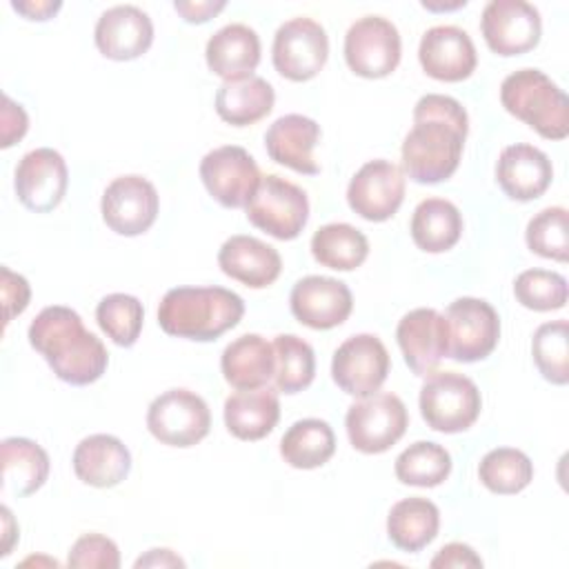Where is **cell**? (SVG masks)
I'll list each match as a JSON object with an SVG mask.
<instances>
[{
    "label": "cell",
    "instance_id": "obj_17",
    "mask_svg": "<svg viewBox=\"0 0 569 569\" xmlns=\"http://www.w3.org/2000/svg\"><path fill=\"white\" fill-rule=\"evenodd\" d=\"M69 187V169L60 151L38 147L27 151L16 164L13 189L22 207L36 213L53 211Z\"/></svg>",
    "mask_w": 569,
    "mask_h": 569
},
{
    "label": "cell",
    "instance_id": "obj_32",
    "mask_svg": "<svg viewBox=\"0 0 569 569\" xmlns=\"http://www.w3.org/2000/svg\"><path fill=\"white\" fill-rule=\"evenodd\" d=\"M440 529L438 507L420 496L398 500L387 516V536L393 547L407 553L425 549Z\"/></svg>",
    "mask_w": 569,
    "mask_h": 569
},
{
    "label": "cell",
    "instance_id": "obj_33",
    "mask_svg": "<svg viewBox=\"0 0 569 569\" xmlns=\"http://www.w3.org/2000/svg\"><path fill=\"white\" fill-rule=\"evenodd\" d=\"M336 453V436L327 420H296L280 438V456L293 469H318Z\"/></svg>",
    "mask_w": 569,
    "mask_h": 569
},
{
    "label": "cell",
    "instance_id": "obj_18",
    "mask_svg": "<svg viewBox=\"0 0 569 569\" xmlns=\"http://www.w3.org/2000/svg\"><path fill=\"white\" fill-rule=\"evenodd\" d=\"M289 307L298 322L309 329L325 331L342 325L349 318L353 296L351 289L338 278L305 276L293 284Z\"/></svg>",
    "mask_w": 569,
    "mask_h": 569
},
{
    "label": "cell",
    "instance_id": "obj_50",
    "mask_svg": "<svg viewBox=\"0 0 569 569\" xmlns=\"http://www.w3.org/2000/svg\"><path fill=\"white\" fill-rule=\"evenodd\" d=\"M465 4H467V0H456L451 4H447V2H427V0L422 2V7L429 9V11H453V9H460Z\"/></svg>",
    "mask_w": 569,
    "mask_h": 569
},
{
    "label": "cell",
    "instance_id": "obj_34",
    "mask_svg": "<svg viewBox=\"0 0 569 569\" xmlns=\"http://www.w3.org/2000/svg\"><path fill=\"white\" fill-rule=\"evenodd\" d=\"M309 247L316 262L336 271H353L369 256L367 236L349 222L322 224L313 231Z\"/></svg>",
    "mask_w": 569,
    "mask_h": 569
},
{
    "label": "cell",
    "instance_id": "obj_42",
    "mask_svg": "<svg viewBox=\"0 0 569 569\" xmlns=\"http://www.w3.org/2000/svg\"><path fill=\"white\" fill-rule=\"evenodd\" d=\"M67 565L73 569H118L120 549L102 533H84L71 545Z\"/></svg>",
    "mask_w": 569,
    "mask_h": 569
},
{
    "label": "cell",
    "instance_id": "obj_15",
    "mask_svg": "<svg viewBox=\"0 0 569 569\" xmlns=\"http://www.w3.org/2000/svg\"><path fill=\"white\" fill-rule=\"evenodd\" d=\"M407 178L402 167L391 160L376 158L365 162L347 187V202L353 213L369 222H385L400 209L405 200Z\"/></svg>",
    "mask_w": 569,
    "mask_h": 569
},
{
    "label": "cell",
    "instance_id": "obj_16",
    "mask_svg": "<svg viewBox=\"0 0 569 569\" xmlns=\"http://www.w3.org/2000/svg\"><path fill=\"white\" fill-rule=\"evenodd\" d=\"M480 31L493 53L520 56L540 42V11L525 0H491L482 9Z\"/></svg>",
    "mask_w": 569,
    "mask_h": 569
},
{
    "label": "cell",
    "instance_id": "obj_36",
    "mask_svg": "<svg viewBox=\"0 0 569 569\" xmlns=\"http://www.w3.org/2000/svg\"><path fill=\"white\" fill-rule=\"evenodd\" d=\"M478 478L491 493L513 496L527 489L533 480V462L520 449L496 447L482 456Z\"/></svg>",
    "mask_w": 569,
    "mask_h": 569
},
{
    "label": "cell",
    "instance_id": "obj_23",
    "mask_svg": "<svg viewBox=\"0 0 569 569\" xmlns=\"http://www.w3.org/2000/svg\"><path fill=\"white\" fill-rule=\"evenodd\" d=\"M320 142V124L302 113H287L273 120L264 133L269 158L305 176L320 173L313 149Z\"/></svg>",
    "mask_w": 569,
    "mask_h": 569
},
{
    "label": "cell",
    "instance_id": "obj_25",
    "mask_svg": "<svg viewBox=\"0 0 569 569\" xmlns=\"http://www.w3.org/2000/svg\"><path fill=\"white\" fill-rule=\"evenodd\" d=\"M78 480L96 489L120 485L131 471L129 447L111 433H91L82 438L71 458Z\"/></svg>",
    "mask_w": 569,
    "mask_h": 569
},
{
    "label": "cell",
    "instance_id": "obj_1",
    "mask_svg": "<svg viewBox=\"0 0 569 569\" xmlns=\"http://www.w3.org/2000/svg\"><path fill=\"white\" fill-rule=\"evenodd\" d=\"M469 116L465 107L442 93H427L413 107V127L402 140V171L418 184L451 178L460 164Z\"/></svg>",
    "mask_w": 569,
    "mask_h": 569
},
{
    "label": "cell",
    "instance_id": "obj_49",
    "mask_svg": "<svg viewBox=\"0 0 569 569\" xmlns=\"http://www.w3.org/2000/svg\"><path fill=\"white\" fill-rule=\"evenodd\" d=\"M0 513H2V531H4V540H2V551H0V556L4 558V556L11 553V547H13V542L18 540V525L13 522V516H11V511H9L7 505L0 507Z\"/></svg>",
    "mask_w": 569,
    "mask_h": 569
},
{
    "label": "cell",
    "instance_id": "obj_37",
    "mask_svg": "<svg viewBox=\"0 0 569 569\" xmlns=\"http://www.w3.org/2000/svg\"><path fill=\"white\" fill-rule=\"evenodd\" d=\"M276 351V389L282 393H298L316 378V353L307 340L296 333H280L273 340Z\"/></svg>",
    "mask_w": 569,
    "mask_h": 569
},
{
    "label": "cell",
    "instance_id": "obj_31",
    "mask_svg": "<svg viewBox=\"0 0 569 569\" xmlns=\"http://www.w3.org/2000/svg\"><path fill=\"white\" fill-rule=\"evenodd\" d=\"M462 213L445 198H425L416 204L409 222L411 240L427 253L449 251L462 236Z\"/></svg>",
    "mask_w": 569,
    "mask_h": 569
},
{
    "label": "cell",
    "instance_id": "obj_44",
    "mask_svg": "<svg viewBox=\"0 0 569 569\" xmlns=\"http://www.w3.org/2000/svg\"><path fill=\"white\" fill-rule=\"evenodd\" d=\"M0 122H2V127H0V147L2 149H9L18 140H22L29 129V116H27L24 107L13 102L7 93L2 96Z\"/></svg>",
    "mask_w": 569,
    "mask_h": 569
},
{
    "label": "cell",
    "instance_id": "obj_24",
    "mask_svg": "<svg viewBox=\"0 0 569 569\" xmlns=\"http://www.w3.org/2000/svg\"><path fill=\"white\" fill-rule=\"evenodd\" d=\"M218 267L231 280L251 289L273 284L282 271V258L276 247L256 236H231L218 249Z\"/></svg>",
    "mask_w": 569,
    "mask_h": 569
},
{
    "label": "cell",
    "instance_id": "obj_3",
    "mask_svg": "<svg viewBox=\"0 0 569 569\" xmlns=\"http://www.w3.org/2000/svg\"><path fill=\"white\" fill-rule=\"evenodd\" d=\"M244 316V300L224 287H173L158 305V325L167 336L211 342Z\"/></svg>",
    "mask_w": 569,
    "mask_h": 569
},
{
    "label": "cell",
    "instance_id": "obj_41",
    "mask_svg": "<svg viewBox=\"0 0 569 569\" xmlns=\"http://www.w3.org/2000/svg\"><path fill=\"white\" fill-rule=\"evenodd\" d=\"M527 247L549 260L567 262L569 260V231H567V209L547 207L538 211L525 229Z\"/></svg>",
    "mask_w": 569,
    "mask_h": 569
},
{
    "label": "cell",
    "instance_id": "obj_39",
    "mask_svg": "<svg viewBox=\"0 0 569 569\" xmlns=\"http://www.w3.org/2000/svg\"><path fill=\"white\" fill-rule=\"evenodd\" d=\"M98 327L118 347H133L140 338L144 309L136 296L109 293L96 307Z\"/></svg>",
    "mask_w": 569,
    "mask_h": 569
},
{
    "label": "cell",
    "instance_id": "obj_43",
    "mask_svg": "<svg viewBox=\"0 0 569 569\" xmlns=\"http://www.w3.org/2000/svg\"><path fill=\"white\" fill-rule=\"evenodd\" d=\"M2 284V305H4V325H9L16 316H20L31 300V287L24 276L11 271L9 267L0 269Z\"/></svg>",
    "mask_w": 569,
    "mask_h": 569
},
{
    "label": "cell",
    "instance_id": "obj_13",
    "mask_svg": "<svg viewBox=\"0 0 569 569\" xmlns=\"http://www.w3.org/2000/svg\"><path fill=\"white\" fill-rule=\"evenodd\" d=\"M391 360L385 342L373 333L349 336L331 358V378L340 391L353 398H365L387 380Z\"/></svg>",
    "mask_w": 569,
    "mask_h": 569
},
{
    "label": "cell",
    "instance_id": "obj_5",
    "mask_svg": "<svg viewBox=\"0 0 569 569\" xmlns=\"http://www.w3.org/2000/svg\"><path fill=\"white\" fill-rule=\"evenodd\" d=\"M420 413L440 433L467 431L480 416L482 398L476 382L458 371H431L420 387Z\"/></svg>",
    "mask_w": 569,
    "mask_h": 569
},
{
    "label": "cell",
    "instance_id": "obj_38",
    "mask_svg": "<svg viewBox=\"0 0 569 569\" xmlns=\"http://www.w3.org/2000/svg\"><path fill=\"white\" fill-rule=\"evenodd\" d=\"M531 356L547 382L560 387L569 382V325L565 318L545 322L533 331Z\"/></svg>",
    "mask_w": 569,
    "mask_h": 569
},
{
    "label": "cell",
    "instance_id": "obj_40",
    "mask_svg": "<svg viewBox=\"0 0 569 569\" xmlns=\"http://www.w3.org/2000/svg\"><path fill=\"white\" fill-rule=\"evenodd\" d=\"M513 296L531 311H556L567 305V278L549 269H527L516 276Z\"/></svg>",
    "mask_w": 569,
    "mask_h": 569
},
{
    "label": "cell",
    "instance_id": "obj_8",
    "mask_svg": "<svg viewBox=\"0 0 569 569\" xmlns=\"http://www.w3.org/2000/svg\"><path fill=\"white\" fill-rule=\"evenodd\" d=\"M149 433L167 445L187 449L207 438L211 429V411L202 396L189 389H167L156 396L147 409Z\"/></svg>",
    "mask_w": 569,
    "mask_h": 569
},
{
    "label": "cell",
    "instance_id": "obj_19",
    "mask_svg": "<svg viewBox=\"0 0 569 569\" xmlns=\"http://www.w3.org/2000/svg\"><path fill=\"white\" fill-rule=\"evenodd\" d=\"M418 60L427 76L442 82H460L476 71L478 53L465 29L456 24H436L422 33Z\"/></svg>",
    "mask_w": 569,
    "mask_h": 569
},
{
    "label": "cell",
    "instance_id": "obj_48",
    "mask_svg": "<svg viewBox=\"0 0 569 569\" xmlns=\"http://www.w3.org/2000/svg\"><path fill=\"white\" fill-rule=\"evenodd\" d=\"M136 569L140 567H184V560L173 553L171 549H149L144 556H140L136 562H133Z\"/></svg>",
    "mask_w": 569,
    "mask_h": 569
},
{
    "label": "cell",
    "instance_id": "obj_4",
    "mask_svg": "<svg viewBox=\"0 0 569 569\" xmlns=\"http://www.w3.org/2000/svg\"><path fill=\"white\" fill-rule=\"evenodd\" d=\"M500 102L507 113L547 140H565L569 136L567 96L540 69L525 67L509 73L500 84Z\"/></svg>",
    "mask_w": 569,
    "mask_h": 569
},
{
    "label": "cell",
    "instance_id": "obj_27",
    "mask_svg": "<svg viewBox=\"0 0 569 569\" xmlns=\"http://www.w3.org/2000/svg\"><path fill=\"white\" fill-rule=\"evenodd\" d=\"M224 427L238 440H262L280 420L278 389H238L224 400Z\"/></svg>",
    "mask_w": 569,
    "mask_h": 569
},
{
    "label": "cell",
    "instance_id": "obj_29",
    "mask_svg": "<svg viewBox=\"0 0 569 569\" xmlns=\"http://www.w3.org/2000/svg\"><path fill=\"white\" fill-rule=\"evenodd\" d=\"M276 102L273 87L251 73L238 80H224L216 91V113L231 127H249L271 113Z\"/></svg>",
    "mask_w": 569,
    "mask_h": 569
},
{
    "label": "cell",
    "instance_id": "obj_14",
    "mask_svg": "<svg viewBox=\"0 0 569 569\" xmlns=\"http://www.w3.org/2000/svg\"><path fill=\"white\" fill-rule=\"evenodd\" d=\"M158 209L160 198L156 187L138 173L113 178L100 200L104 224L127 238L149 231L158 218Z\"/></svg>",
    "mask_w": 569,
    "mask_h": 569
},
{
    "label": "cell",
    "instance_id": "obj_6",
    "mask_svg": "<svg viewBox=\"0 0 569 569\" xmlns=\"http://www.w3.org/2000/svg\"><path fill=\"white\" fill-rule=\"evenodd\" d=\"M247 220L276 240H293L309 220V198L302 187L276 173L260 178V184L244 207Z\"/></svg>",
    "mask_w": 569,
    "mask_h": 569
},
{
    "label": "cell",
    "instance_id": "obj_47",
    "mask_svg": "<svg viewBox=\"0 0 569 569\" xmlns=\"http://www.w3.org/2000/svg\"><path fill=\"white\" fill-rule=\"evenodd\" d=\"M11 9L24 16L27 20L42 22L53 18L62 9V2L60 0H24V2H11Z\"/></svg>",
    "mask_w": 569,
    "mask_h": 569
},
{
    "label": "cell",
    "instance_id": "obj_12",
    "mask_svg": "<svg viewBox=\"0 0 569 569\" xmlns=\"http://www.w3.org/2000/svg\"><path fill=\"white\" fill-rule=\"evenodd\" d=\"M198 173L209 196L227 209L247 207L262 178L253 156L238 144H222L207 151Z\"/></svg>",
    "mask_w": 569,
    "mask_h": 569
},
{
    "label": "cell",
    "instance_id": "obj_11",
    "mask_svg": "<svg viewBox=\"0 0 569 569\" xmlns=\"http://www.w3.org/2000/svg\"><path fill=\"white\" fill-rule=\"evenodd\" d=\"M347 67L369 80L396 71L402 56V40L396 24L382 16H362L345 33Z\"/></svg>",
    "mask_w": 569,
    "mask_h": 569
},
{
    "label": "cell",
    "instance_id": "obj_20",
    "mask_svg": "<svg viewBox=\"0 0 569 569\" xmlns=\"http://www.w3.org/2000/svg\"><path fill=\"white\" fill-rule=\"evenodd\" d=\"M93 42L109 60H136L147 53L153 42V22L149 13L136 4H116L100 13Z\"/></svg>",
    "mask_w": 569,
    "mask_h": 569
},
{
    "label": "cell",
    "instance_id": "obj_26",
    "mask_svg": "<svg viewBox=\"0 0 569 569\" xmlns=\"http://www.w3.org/2000/svg\"><path fill=\"white\" fill-rule=\"evenodd\" d=\"M204 60L222 82L251 76L260 62V38L249 24L229 22L207 40Z\"/></svg>",
    "mask_w": 569,
    "mask_h": 569
},
{
    "label": "cell",
    "instance_id": "obj_22",
    "mask_svg": "<svg viewBox=\"0 0 569 569\" xmlns=\"http://www.w3.org/2000/svg\"><path fill=\"white\" fill-rule=\"evenodd\" d=\"M553 180V167L545 151L533 144L516 142L500 151L496 182L507 198L529 202L540 198Z\"/></svg>",
    "mask_w": 569,
    "mask_h": 569
},
{
    "label": "cell",
    "instance_id": "obj_2",
    "mask_svg": "<svg viewBox=\"0 0 569 569\" xmlns=\"http://www.w3.org/2000/svg\"><path fill=\"white\" fill-rule=\"evenodd\" d=\"M29 345L67 385L84 387L102 378L109 353L102 340L84 329L78 311L64 305L44 307L29 325Z\"/></svg>",
    "mask_w": 569,
    "mask_h": 569
},
{
    "label": "cell",
    "instance_id": "obj_7",
    "mask_svg": "<svg viewBox=\"0 0 569 569\" xmlns=\"http://www.w3.org/2000/svg\"><path fill=\"white\" fill-rule=\"evenodd\" d=\"M349 442L360 453H385L409 427L405 402L396 393L376 391L358 398L345 416Z\"/></svg>",
    "mask_w": 569,
    "mask_h": 569
},
{
    "label": "cell",
    "instance_id": "obj_46",
    "mask_svg": "<svg viewBox=\"0 0 569 569\" xmlns=\"http://www.w3.org/2000/svg\"><path fill=\"white\" fill-rule=\"evenodd\" d=\"M227 7L224 0H176L173 9L189 24H204Z\"/></svg>",
    "mask_w": 569,
    "mask_h": 569
},
{
    "label": "cell",
    "instance_id": "obj_35",
    "mask_svg": "<svg viewBox=\"0 0 569 569\" xmlns=\"http://www.w3.org/2000/svg\"><path fill=\"white\" fill-rule=\"evenodd\" d=\"M449 451L431 440H418L400 451L393 465V473L402 485L411 487H438L451 473Z\"/></svg>",
    "mask_w": 569,
    "mask_h": 569
},
{
    "label": "cell",
    "instance_id": "obj_9",
    "mask_svg": "<svg viewBox=\"0 0 569 569\" xmlns=\"http://www.w3.org/2000/svg\"><path fill=\"white\" fill-rule=\"evenodd\" d=\"M447 358L458 362L485 360L500 340V316L482 298H456L445 309Z\"/></svg>",
    "mask_w": 569,
    "mask_h": 569
},
{
    "label": "cell",
    "instance_id": "obj_30",
    "mask_svg": "<svg viewBox=\"0 0 569 569\" xmlns=\"http://www.w3.org/2000/svg\"><path fill=\"white\" fill-rule=\"evenodd\" d=\"M2 491L18 498L36 493L49 478V453L33 440L11 436L0 442Z\"/></svg>",
    "mask_w": 569,
    "mask_h": 569
},
{
    "label": "cell",
    "instance_id": "obj_45",
    "mask_svg": "<svg viewBox=\"0 0 569 569\" xmlns=\"http://www.w3.org/2000/svg\"><path fill=\"white\" fill-rule=\"evenodd\" d=\"M433 569H462V567H482V558L465 542H449L438 549L429 562Z\"/></svg>",
    "mask_w": 569,
    "mask_h": 569
},
{
    "label": "cell",
    "instance_id": "obj_21",
    "mask_svg": "<svg viewBox=\"0 0 569 569\" xmlns=\"http://www.w3.org/2000/svg\"><path fill=\"white\" fill-rule=\"evenodd\" d=\"M396 340L407 367L416 376H429L447 358L445 316L431 307L411 309L400 318Z\"/></svg>",
    "mask_w": 569,
    "mask_h": 569
},
{
    "label": "cell",
    "instance_id": "obj_10",
    "mask_svg": "<svg viewBox=\"0 0 569 569\" xmlns=\"http://www.w3.org/2000/svg\"><path fill=\"white\" fill-rule=\"evenodd\" d=\"M327 58L329 36L313 18L298 16L278 27L271 44V60L282 78L307 82L322 71Z\"/></svg>",
    "mask_w": 569,
    "mask_h": 569
},
{
    "label": "cell",
    "instance_id": "obj_28",
    "mask_svg": "<svg viewBox=\"0 0 569 569\" xmlns=\"http://www.w3.org/2000/svg\"><path fill=\"white\" fill-rule=\"evenodd\" d=\"M222 378L233 389H258L276 373L273 342L258 333H242L231 340L220 356Z\"/></svg>",
    "mask_w": 569,
    "mask_h": 569
}]
</instances>
